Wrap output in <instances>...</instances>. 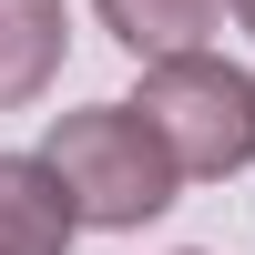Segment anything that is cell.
I'll use <instances>...</instances> for the list:
<instances>
[{
  "mask_svg": "<svg viewBox=\"0 0 255 255\" xmlns=\"http://www.w3.org/2000/svg\"><path fill=\"white\" fill-rule=\"evenodd\" d=\"M133 113L163 133V153H174L184 174H245L255 163V72L215 61L204 41L143 61V102Z\"/></svg>",
  "mask_w": 255,
  "mask_h": 255,
  "instance_id": "7a4b0ae2",
  "label": "cell"
},
{
  "mask_svg": "<svg viewBox=\"0 0 255 255\" xmlns=\"http://www.w3.org/2000/svg\"><path fill=\"white\" fill-rule=\"evenodd\" d=\"M92 10H102V31H113L133 61H153V51H194V41L225 20V0H92Z\"/></svg>",
  "mask_w": 255,
  "mask_h": 255,
  "instance_id": "5b68a950",
  "label": "cell"
},
{
  "mask_svg": "<svg viewBox=\"0 0 255 255\" xmlns=\"http://www.w3.org/2000/svg\"><path fill=\"white\" fill-rule=\"evenodd\" d=\"M61 41H72L61 0H0V113H20V102H41V92H51Z\"/></svg>",
  "mask_w": 255,
  "mask_h": 255,
  "instance_id": "277c9868",
  "label": "cell"
},
{
  "mask_svg": "<svg viewBox=\"0 0 255 255\" xmlns=\"http://www.w3.org/2000/svg\"><path fill=\"white\" fill-rule=\"evenodd\" d=\"M82 235L72 194H61V174L41 153H0V255H61Z\"/></svg>",
  "mask_w": 255,
  "mask_h": 255,
  "instance_id": "3957f363",
  "label": "cell"
},
{
  "mask_svg": "<svg viewBox=\"0 0 255 255\" xmlns=\"http://www.w3.org/2000/svg\"><path fill=\"white\" fill-rule=\"evenodd\" d=\"M41 163L61 174V194H72L82 225H153L163 204H174V184H184V163L163 153V133L133 102H82V113H61L51 143H41Z\"/></svg>",
  "mask_w": 255,
  "mask_h": 255,
  "instance_id": "6da1fadb",
  "label": "cell"
},
{
  "mask_svg": "<svg viewBox=\"0 0 255 255\" xmlns=\"http://www.w3.org/2000/svg\"><path fill=\"white\" fill-rule=\"evenodd\" d=\"M235 20H245V31H255V0H235Z\"/></svg>",
  "mask_w": 255,
  "mask_h": 255,
  "instance_id": "8992f818",
  "label": "cell"
}]
</instances>
